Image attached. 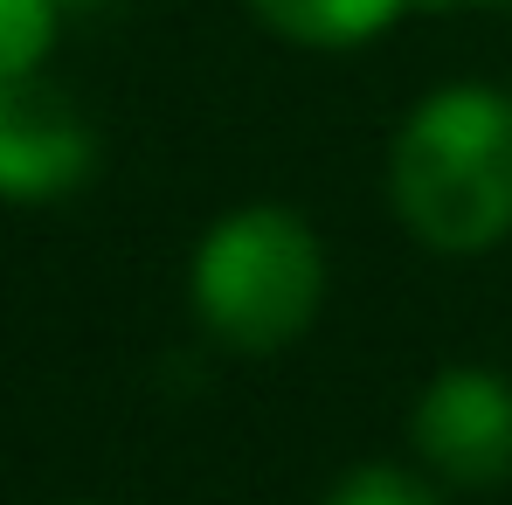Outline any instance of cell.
<instances>
[{"label":"cell","mask_w":512,"mask_h":505,"mask_svg":"<svg viewBox=\"0 0 512 505\" xmlns=\"http://www.w3.org/2000/svg\"><path fill=\"white\" fill-rule=\"evenodd\" d=\"M201 326L236 353H284L326 305V243L298 208L256 201L222 215L187 270Z\"/></svg>","instance_id":"2"},{"label":"cell","mask_w":512,"mask_h":505,"mask_svg":"<svg viewBox=\"0 0 512 505\" xmlns=\"http://www.w3.org/2000/svg\"><path fill=\"white\" fill-rule=\"evenodd\" d=\"M388 201L402 229L443 256H478L512 236V97L443 84L402 118L388 153Z\"/></svg>","instance_id":"1"},{"label":"cell","mask_w":512,"mask_h":505,"mask_svg":"<svg viewBox=\"0 0 512 505\" xmlns=\"http://www.w3.org/2000/svg\"><path fill=\"white\" fill-rule=\"evenodd\" d=\"M56 7L63 0H0V84L35 77V63L56 42Z\"/></svg>","instance_id":"6"},{"label":"cell","mask_w":512,"mask_h":505,"mask_svg":"<svg viewBox=\"0 0 512 505\" xmlns=\"http://www.w3.org/2000/svg\"><path fill=\"white\" fill-rule=\"evenodd\" d=\"M416 7H512V0H416Z\"/></svg>","instance_id":"8"},{"label":"cell","mask_w":512,"mask_h":505,"mask_svg":"<svg viewBox=\"0 0 512 505\" xmlns=\"http://www.w3.org/2000/svg\"><path fill=\"white\" fill-rule=\"evenodd\" d=\"M97 173V132L77 97L42 77L0 84V201H63Z\"/></svg>","instance_id":"4"},{"label":"cell","mask_w":512,"mask_h":505,"mask_svg":"<svg viewBox=\"0 0 512 505\" xmlns=\"http://www.w3.org/2000/svg\"><path fill=\"white\" fill-rule=\"evenodd\" d=\"M326 505H443V492L402 464H360L326 492Z\"/></svg>","instance_id":"7"},{"label":"cell","mask_w":512,"mask_h":505,"mask_svg":"<svg viewBox=\"0 0 512 505\" xmlns=\"http://www.w3.org/2000/svg\"><path fill=\"white\" fill-rule=\"evenodd\" d=\"M416 0H250V14L298 42V49H360L374 35H388Z\"/></svg>","instance_id":"5"},{"label":"cell","mask_w":512,"mask_h":505,"mask_svg":"<svg viewBox=\"0 0 512 505\" xmlns=\"http://www.w3.org/2000/svg\"><path fill=\"white\" fill-rule=\"evenodd\" d=\"M409 443L436 478L485 492L512 478V381L492 367H443L416 395Z\"/></svg>","instance_id":"3"}]
</instances>
